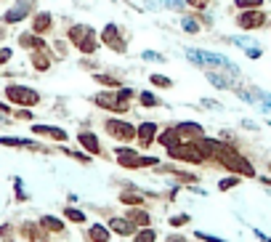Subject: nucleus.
Wrapping results in <instances>:
<instances>
[{
  "label": "nucleus",
  "instance_id": "f257e3e1",
  "mask_svg": "<svg viewBox=\"0 0 271 242\" xmlns=\"http://www.w3.org/2000/svg\"><path fill=\"white\" fill-rule=\"evenodd\" d=\"M69 40H72L82 53H96V32L88 24H75L69 29Z\"/></svg>",
  "mask_w": 271,
  "mask_h": 242
},
{
  "label": "nucleus",
  "instance_id": "f03ea898",
  "mask_svg": "<svg viewBox=\"0 0 271 242\" xmlns=\"http://www.w3.org/2000/svg\"><path fill=\"white\" fill-rule=\"evenodd\" d=\"M168 155H170L173 160H181V163H194V165H199V163H205V160H207L202 149H199L197 144H192V141L170 146V149H168Z\"/></svg>",
  "mask_w": 271,
  "mask_h": 242
},
{
  "label": "nucleus",
  "instance_id": "7ed1b4c3",
  "mask_svg": "<svg viewBox=\"0 0 271 242\" xmlns=\"http://www.w3.org/2000/svg\"><path fill=\"white\" fill-rule=\"evenodd\" d=\"M6 96L14 104H19V107H35V104H40V94L35 88H27V85H8Z\"/></svg>",
  "mask_w": 271,
  "mask_h": 242
},
{
  "label": "nucleus",
  "instance_id": "20e7f679",
  "mask_svg": "<svg viewBox=\"0 0 271 242\" xmlns=\"http://www.w3.org/2000/svg\"><path fill=\"white\" fill-rule=\"evenodd\" d=\"M114 155H117V163L125 165V168H146V165H157V157H138V152H133V149H125V146H120Z\"/></svg>",
  "mask_w": 271,
  "mask_h": 242
},
{
  "label": "nucleus",
  "instance_id": "39448f33",
  "mask_svg": "<svg viewBox=\"0 0 271 242\" xmlns=\"http://www.w3.org/2000/svg\"><path fill=\"white\" fill-rule=\"evenodd\" d=\"M104 128H107V133L112 138H117V141H131V138H136V128L128 120H107Z\"/></svg>",
  "mask_w": 271,
  "mask_h": 242
},
{
  "label": "nucleus",
  "instance_id": "423d86ee",
  "mask_svg": "<svg viewBox=\"0 0 271 242\" xmlns=\"http://www.w3.org/2000/svg\"><path fill=\"white\" fill-rule=\"evenodd\" d=\"M266 11L261 8H250V11H242V14L237 16V27L239 29H258V27H263L266 24Z\"/></svg>",
  "mask_w": 271,
  "mask_h": 242
},
{
  "label": "nucleus",
  "instance_id": "0eeeda50",
  "mask_svg": "<svg viewBox=\"0 0 271 242\" xmlns=\"http://www.w3.org/2000/svg\"><path fill=\"white\" fill-rule=\"evenodd\" d=\"M99 104V107H104V109H112V112H125L128 109V99L120 94V90H107V94H99L96 99H93Z\"/></svg>",
  "mask_w": 271,
  "mask_h": 242
},
{
  "label": "nucleus",
  "instance_id": "6e6552de",
  "mask_svg": "<svg viewBox=\"0 0 271 242\" xmlns=\"http://www.w3.org/2000/svg\"><path fill=\"white\" fill-rule=\"evenodd\" d=\"M101 40L107 43L112 51H117V53H123V51H125V43H123V38H120V32H117V27H114V24H107V27H104Z\"/></svg>",
  "mask_w": 271,
  "mask_h": 242
},
{
  "label": "nucleus",
  "instance_id": "1a4fd4ad",
  "mask_svg": "<svg viewBox=\"0 0 271 242\" xmlns=\"http://www.w3.org/2000/svg\"><path fill=\"white\" fill-rule=\"evenodd\" d=\"M136 138L141 146H149L152 141H157V125L155 123H141L136 128Z\"/></svg>",
  "mask_w": 271,
  "mask_h": 242
},
{
  "label": "nucleus",
  "instance_id": "9d476101",
  "mask_svg": "<svg viewBox=\"0 0 271 242\" xmlns=\"http://www.w3.org/2000/svg\"><path fill=\"white\" fill-rule=\"evenodd\" d=\"M175 133H178L181 141H197V138H202V128H199L197 123H181V125H175Z\"/></svg>",
  "mask_w": 271,
  "mask_h": 242
},
{
  "label": "nucleus",
  "instance_id": "9b49d317",
  "mask_svg": "<svg viewBox=\"0 0 271 242\" xmlns=\"http://www.w3.org/2000/svg\"><path fill=\"white\" fill-rule=\"evenodd\" d=\"M32 133L35 136H48L53 141H67V133L62 128H51V125H32Z\"/></svg>",
  "mask_w": 271,
  "mask_h": 242
},
{
  "label": "nucleus",
  "instance_id": "f8f14e48",
  "mask_svg": "<svg viewBox=\"0 0 271 242\" xmlns=\"http://www.w3.org/2000/svg\"><path fill=\"white\" fill-rule=\"evenodd\" d=\"M77 141H80V146H82V149H88L91 155H99V152H101V146H99V138L93 136V133H88V131H82V133L77 136Z\"/></svg>",
  "mask_w": 271,
  "mask_h": 242
},
{
  "label": "nucleus",
  "instance_id": "ddd939ff",
  "mask_svg": "<svg viewBox=\"0 0 271 242\" xmlns=\"http://www.w3.org/2000/svg\"><path fill=\"white\" fill-rule=\"evenodd\" d=\"M109 229H112V232H117V234H123V237H128V234L136 232V224H131L128 218H112Z\"/></svg>",
  "mask_w": 271,
  "mask_h": 242
},
{
  "label": "nucleus",
  "instance_id": "4468645a",
  "mask_svg": "<svg viewBox=\"0 0 271 242\" xmlns=\"http://www.w3.org/2000/svg\"><path fill=\"white\" fill-rule=\"evenodd\" d=\"M21 234H27L32 242H48V237H45V229L40 224H24L21 226Z\"/></svg>",
  "mask_w": 271,
  "mask_h": 242
},
{
  "label": "nucleus",
  "instance_id": "2eb2a0df",
  "mask_svg": "<svg viewBox=\"0 0 271 242\" xmlns=\"http://www.w3.org/2000/svg\"><path fill=\"white\" fill-rule=\"evenodd\" d=\"M19 45L21 48H29V51H40V48H45V43H43V38L40 35H21L19 38Z\"/></svg>",
  "mask_w": 271,
  "mask_h": 242
},
{
  "label": "nucleus",
  "instance_id": "dca6fc26",
  "mask_svg": "<svg viewBox=\"0 0 271 242\" xmlns=\"http://www.w3.org/2000/svg\"><path fill=\"white\" fill-rule=\"evenodd\" d=\"M88 239L91 242H109V229L101 226V224H93L88 229Z\"/></svg>",
  "mask_w": 271,
  "mask_h": 242
},
{
  "label": "nucleus",
  "instance_id": "f3484780",
  "mask_svg": "<svg viewBox=\"0 0 271 242\" xmlns=\"http://www.w3.org/2000/svg\"><path fill=\"white\" fill-rule=\"evenodd\" d=\"M51 29V14H38L32 21V32L35 35H43V32H48Z\"/></svg>",
  "mask_w": 271,
  "mask_h": 242
},
{
  "label": "nucleus",
  "instance_id": "a211bd4d",
  "mask_svg": "<svg viewBox=\"0 0 271 242\" xmlns=\"http://www.w3.org/2000/svg\"><path fill=\"white\" fill-rule=\"evenodd\" d=\"M157 141H160L165 149H170V146H175V144H181V138H178V133H175V128H168V131H162V133L157 136Z\"/></svg>",
  "mask_w": 271,
  "mask_h": 242
},
{
  "label": "nucleus",
  "instance_id": "6ab92c4d",
  "mask_svg": "<svg viewBox=\"0 0 271 242\" xmlns=\"http://www.w3.org/2000/svg\"><path fill=\"white\" fill-rule=\"evenodd\" d=\"M32 64H35L38 72H45V69L51 67V59H48V53H45V48H40V51L32 53Z\"/></svg>",
  "mask_w": 271,
  "mask_h": 242
},
{
  "label": "nucleus",
  "instance_id": "aec40b11",
  "mask_svg": "<svg viewBox=\"0 0 271 242\" xmlns=\"http://www.w3.org/2000/svg\"><path fill=\"white\" fill-rule=\"evenodd\" d=\"M27 11H29L27 3H19V6H14V8L8 11V14L3 16V21H8V24H11V21H19V19H24V16H27Z\"/></svg>",
  "mask_w": 271,
  "mask_h": 242
},
{
  "label": "nucleus",
  "instance_id": "412c9836",
  "mask_svg": "<svg viewBox=\"0 0 271 242\" xmlns=\"http://www.w3.org/2000/svg\"><path fill=\"white\" fill-rule=\"evenodd\" d=\"M128 221L131 224H136V226H149V213H144V210H128Z\"/></svg>",
  "mask_w": 271,
  "mask_h": 242
},
{
  "label": "nucleus",
  "instance_id": "4be33fe9",
  "mask_svg": "<svg viewBox=\"0 0 271 242\" xmlns=\"http://www.w3.org/2000/svg\"><path fill=\"white\" fill-rule=\"evenodd\" d=\"M40 226L48 229V232H64V224L58 221V218H53V216H43L40 218Z\"/></svg>",
  "mask_w": 271,
  "mask_h": 242
},
{
  "label": "nucleus",
  "instance_id": "5701e85b",
  "mask_svg": "<svg viewBox=\"0 0 271 242\" xmlns=\"http://www.w3.org/2000/svg\"><path fill=\"white\" fill-rule=\"evenodd\" d=\"M157 239V234H155V229H149V226H144L141 232L133 237V242H155Z\"/></svg>",
  "mask_w": 271,
  "mask_h": 242
},
{
  "label": "nucleus",
  "instance_id": "b1692460",
  "mask_svg": "<svg viewBox=\"0 0 271 242\" xmlns=\"http://www.w3.org/2000/svg\"><path fill=\"white\" fill-rule=\"evenodd\" d=\"M234 6H237L239 11H250V8H261L263 0H234Z\"/></svg>",
  "mask_w": 271,
  "mask_h": 242
},
{
  "label": "nucleus",
  "instance_id": "393cba45",
  "mask_svg": "<svg viewBox=\"0 0 271 242\" xmlns=\"http://www.w3.org/2000/svg\"><path fill=\"white\" fill-rule=\"evenodd\" d=\"M64 218H69V221H75V224H82V221H85V213L75 210V207H67V210H64Z\"/></svg>",
  "mask_w": 271,
  "mask_h": 242
},
{
  "label": "nucleus",
  "instance_id": "a878e982",
  "mask_svg": "<svg viewBox=\"0 0 271 242\" xmlns=\"http://www.w3.org/2000/svg\"><path fill=\"white\" fill-rule=\"evenodd\" d=\"M120 202H125V205H141V202H144V197H138V194H128V192H123V194H120Z\"/></svg>",
  "mask_w": 271,
  "mask_h": 242
},
{
  "label": "nucleus",
  "instance_id": "bb28decb",
  "mask_svg": "<svg viewBox=\"0 0 271 242\" xmlns=\"http://www.w3.org/2000/svg\"><path fill=\"white\" fill-rule=\"evenodd\" d=\"M237 184H239L237 176H229V178H223V181L218 184V189H221V192H226V189H231V187H237Z\"/></svg>",
  "mask_w": 271,
  "mask_h": 242
},
{
  "label": "nucleus",
  "instance_id": "cd10ccee",
  "mask_svg": "<svg viewBox=\"0 0 271 242\" xmlns=\"http://www.w3.org/2000/svg\"><path fill=\"white\" fill-rule=\"evenodd\" d=\"M141 104H144V107H157V96L155 94H149V90H146V94H141Z\"/></svg>",
  "mask_w": 271,
  "mask_h": 242
},
{
  "label": "nucleus",
  "instance_id": "c85d7f7f",
  "mask_svg": "<svg viewBox=\"0 0 271 242\" xmlns=\"http://www.w3.org/2000/svg\"><path fill=\"white\" fill-rule=\"evenodd\" d=\"M152 83L160 85V88H170V85H173L170 77H162V75H152Z\"/></svg>",
  "mask_w": 271,
  "mask_h": 242
},
{
  "label": "nucleus",
  "instance_id": "c756f323",
  "mask_svg": "<svg viewBox=\"0 0 271 242\" xmlns=\"http://www.w3.org/2000/svg\"><path fill=\"white\" fill-rule=\"evenodd\" d=\"M192 8H197V11H202V8H207L210 6V0H186Z\"/></svg>",
  "mask_w": 271,
  "mask_h": 242
},
{
  "label": "nucleus",
  "instance_id": "7c9ffc66",
  "mask_svg": "<svg viewBox=\"0 0 271 242\" xmlns=\"http://www.w3.org/2000/svg\"><path fill=\"white\" fill-rule=\"evenodd\" d=\"M96 80H99V83H104V85H114V88L120 85V83H117L114 77H107V75H96Z\"/></svg>",
  "mask_w": 271,
  "mask_h": 242
},
{
  "label": "nucleus",
  "instance_id": "2f4dec72",
  "mask_svg": "<svg viewBox=\"0 0 271 242\" xmlns=\"http://www.w3.org/2000/svg\"><path fill=\"white\" fill-rule=\"evenodd\" d=\"M184 224H189V216H175V218H170V226H184Z\"/></svg>",
  "mask_w": 271,
  "mask_h": 242
},
{
  "label": "nucleus",
  "instance_id": "473e14b6",
  "mask_svg": "<svg viewBox=\"0 0 271 242\" xmlns=\"http://www.w3.org/2000/svg\"><path fill=\"white\" fill-rule=\"evenodd\" d=\"M16 117H19V120H32V112H29V109H19Z\"/></svg>",
  "mask_w": 271,
  "mask_h": 242
},
{
  "label": "nucleus",
  "instance_id": "72a5a7b5",
  "mask_svg": "<svg viewBox=\"0 0 271 242\" xmlns=\"http://www.w3.org/2000/svg\"><path fill=\"white\" fill-rule=\"evenodd\" d=\"M8 59H11V51L8 48H0V64H6Z\"/></svg>",
  "mask_w": 271,
  "mask_h": 242
},
{
  "label": "nucleus",
  "instance_id": "f704fd0d",
  "mask_svg": "<svg viewBox=\"0 0 271 242\" xmlns=\"http://www.w3.org/2000/svg\"><path fill=\"white\" fill-rule=\"evenodd\" d=\"M184 29H189V32H197L199 27L194 24V21H189V19H184Z\"/></svg>",
  "mask_w": 271,
  "mask_h": 242
},
{
  "label": "nucleus",
  "instance_id": "c9c22d12",
  "mask_svg": "<svg viewBox=\"0 0 271 242\" xmlns=\"http://www.w3.org/2000/svg\"><path fill=\"white\" fill-rule=\"evenodd\" d=\"M197 237H199V239H205V242H223V239H218V237H210V234H202V232H199Z\"/></svg>",
  "mask_w": 271,
  "mask_h": 242
},
{
  "label": "nucleus",
  "instance_id": "e433bc0d",
  "mask_svg": "<svg viewBox=\"0 0 271 242\" xmlns=\"http://www.w3.org/2000/svg\"><path fill=\"white\" fill-rule=\"evenodd\" d=\"M168 242H186L184 237H178V234H175V237H168Z\"/></svg>",
  "mask_w": 271,
  "mask_h": 242
},
{
  "label": "nucleus",
  "instance_id": "4c0bfd02",
  "mask_svg": "<svg viewBox=\"0 0 271 242\" xmlns=\"http://www.w3.org/2000/svg\"><path fill=\"white\" fill-rule=\"evenodd\" d=\"M0 114H8V107H6V104H0Z\"/></svg>",
  "mask_w": 271,
  "mask_h": 242
},
{
  "label": "nucleus",
  "instance_id": "58836bf2",
  "mask_svg": "<svg viewBox=\"0 0 271 242\" xmlns=\"http://www.w3.org/2000/svg\"><path fill=\"white\" fill-rule=\"evenodd\" d=\"M3 38H6V32H3V29H0V40H3Z\"/></svg>",
  "mask_w": 271,
  "mask_h": 242
}]
</instances>
